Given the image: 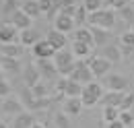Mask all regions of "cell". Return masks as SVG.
Here are the masks:
<instances>
[{"instance_id": "obj_1", "label": "cell", "mask_w": 134, "mask_h": 128, "mask_svg": "<svg viewBox=\"0 0 134 128\" xmlns=\"http://www.w3.org/2000/svg\"><path fill=\"white\" fill-rule=\"evenodd\" d=\"M87 25L91 27H101V29H111L116 25V13L109 8H101L97 13H91L87 19Z\"/></svg>"}, {"instance_id": "obj_2", "label": "cell", "mask_w": 134, "mask_h": 128, "mask_svg": "<svg viewBox=\"0 0 134 128\" xmlns=\"http://www.w3.org/2000/svg\"><path fill=\"white\" fill-rule=\"evenodd\" d=\"M54 64H56V68H58V72L60 74H72V70H74V54H72V50H60V52H56V56H54Z\"/></svg>"}, {"instance_id": "obj_3", "label": "cell", "mask_w": 134, "mask_h": 128, "mask_svg": "<svg viewBox=\"0 0 134 128\" xmlns=\"http://www.w3.org/2000/svg\"><path fill=\"white\" fill-rule=\"evenodd\" d=\"M93 72H91V68H89V64L87 62H76L74 66V70H72V74H70V79L74 81V83H79V85H91L93 83Z\"/></svg>"}, {"instance_id": "obj_4", "label": "cell", "mask_w": 134, "mask_h": 128, "mask_svg": "<svg viewBox=\"0 0 134 128\" xmlns=\"http://www.w3.org/2000/svg\"><path fill=\"white\" fill-rule=\"evenodd\" d=\"M101 85L107 87L109 91H124L126 93V89H128V81L122 74H105L101 79Z\"/></svg>"}, {"instance_id": "obj_5", "label": "cell", "mask_w": 134, "mask_h": 128, "mask_svg": "<svg viewBox=\"0 0 134 128\" xmlns=\"http://www.w3.org/2000/svg\"><path fill=\"white\" fill-rule=\"evenodd\" d=\"M33 56L37 60H54L56 50H54V46H52L48 39H39L33 46Z\"/></svg>"}, {"instance_id": "obj_6", "label": "cell", "mask_w": 134, "mask_h": 128, "mask_svg": "<svg viewBox=\"0 0 134 128\" xmlns=\"http://www.w3.org/2000/svg\"><path fill=\"white\" fill-rule=\"evenodd\" d=\"M89 68H91V72L95 74V77H105V74H109V68H111V62L107 60V58H101V56H95L93 60H89Z\"/></svg>"}, {"instance_id": "obj_7", "label": "cell", "mask_w": 134, "mask_h": 128, "mask_svg": "<svg viewBox=\"0 0 134 128\" xmlns=\"http://www.w3.org/2000/svg\"><path fill=\"white\" fill-rule=\"evenodd\" d=\"M17 27L13 23H2L0 25V44H17Z\"/></svg>"}, {"instance_id": "obj_8", "label": "cell", "mask_w": 134, "mask_h": 128, "mask_svg": "<svg viewBox=\"0 0 134 128\" xmlns=\"http://www.w3.org/2000/svg\"><path fill=\"white\" fill-rule=\"evenodd\" d=\"M124 97H126L124 91H107V93L103 95V99H101V101H103V108H118V110H120Z\"/></svg>"}, {"instance_id": "obj_9", "label": "cell", "mask_w": 134, "mask_h": 128, "mask_svg": "<svg viewBox=\"0 0 134 128\" xmlns=\"http://www.w3.org/2000/svg\"><path fill=\"white\" fill-rule=\"evenodd\" d=\"M46 39H48L52 46H54V50H56V52L64 50V48H66V41H68V39H66V33H60L58 29H50Z\"/></svg>"}, {"instance_id": "obj_10", "label": "cell", "mask_w": 134, "mask_h": 128, "mask_svg": "<svg viewBox=\"0 0 134 128\" xmlns=\"http://www.w3.org/2000/svg\"><path fill=\"white\" fill-rule=\"evenodd\" d=\"M64 114L66 116H79L81 110H83V99L81 97H66V101H64Z\"/></svg>"}, {"instance_id": "obj_11", "label": "cell", "mask_w": 134, "mask_h": 128, "mask_svg": "<svg viewBox=\"0 0 134 128\" xmlns=\"http://www.w3.org/2000/svg\"><path fill=\"white\" fill-rule=\"evenodd\" d=\"M54 29H58L60 33H68V31H74V19H70V17H66V15H58L56 19H54Z\"/></svg>"}, {"instance_id": "obj_12", "label": "cell", "mask_w": 134, "mask_h": 128, "mask_svg": "<svg viewBox=\"0 0 134 128\" xmlns=\"http://www.w3.org/2000/svg\"><path fill=\"white\" fill-rule=\"evenodd\" d=\"M10 23H13L17 29H21V31H25V29H31V17L25 15V13H23V8H21V10H17L15 15L10 17Z\"/></svg>"}, {"instance_id": "obj_13", "label": "cell", "mask_w": 134, "mask_h": 128, "mask_svg": "<svg viewBox=\"0 0 134 128\" xmlns=\"http://www.w3.org/2000/svg\"><path fill=\"white\" fill-rule=\"evenodd\" d=\"M39 68H35L33 64H27L25 66V74H23V79H25V87L27 89H31V87H35L37 83H39Z\"/></svg>"}, {"instance_id": "obj_14", "label": "cell", "mask_w": 134, "mask_h": 128, "mask_svg": "<svg viewBox=\"0 0 134 128\" xmlns=\"http://www.w3.org/2000/svg\"><path fill=\"white\" fill-rule=\"evenodd\" d=\"M101 58H107L111 64L120 62V60H122V48L116 46V44H107V46L103 48V52H101Z\"/></svg>"}, {"instance_id": "obj_15", "label": "cell", "mask_w": 134, "mask_h": 128, "mask_svg": "<svg viewBox=\"0 0 134 128\" xmlns=\"http://www.w3.org/2000/svg\"><path fill=\"white\" fill-rule=\"evenodd\" d=\"M72 37H74V41H81V44H87V46H95V39H93V33L91 29H87V27H79L76 31L72 33Z\"/></svg>"}, {"instance_id": "obj_16", "label": "cell", "mask_w": 134, "mask_h": 128, "mask_svg": "<svg viewBox=\"0 0 134 128\" xmlns=\"http://www.w3.org/2000/svg\"><path fill=\"white\" fill-rule=\"evenodd\" d=\"M33 124H35V116L31 112H23L15 118L13 128H33Z\"/></svg>"}, {"instance_id": "obj_17", "label": "cell", "mask_w": 134, "mask_h": 128, "mask_svg": "<svg viewBox=\"0 0 134 128\" xmlns=\"http://www.w3.org/2000/svg\"><path fill=\"white\" fill-rule=\"evenodd\" d=\"M2 112L4 114H23L25 112V105L19 101V99H15V97H8V99H4V105H2Z\"/></svg>"}, {"instance_id": "obj_18", "label": "cell", "mask_w": 134, "mask_h": 128, "mask_svg": "<svg viewBox=\"0 0 134 128\" xmlns=\"http://www.w3.org/2000/svg\"><path fill=\"white\" fill-rule=\"evenodd\" d=\"M0 54L6 56V58H15L17 60L23 54V46L21 44H0Z\"/></svg>"}, {"instance_id": "obj_19", "label": "cell", "mask_w": 134, "mask_h": 128, "mask_svg": "<svg viewBox=\"0 0 134 128\" xmlns=\"http://www.w3.org/2000/svg\"><path fill=\"white\" fill-rule=\"evenodd\" d=\"M91 33H93V39H95V46H107L111 33L109 29H101V27H91Z\"/></svg>"}, {"instance_id": "obj_20", "label": "cell", "mask_w": 134, "mask_h": 128, "mask_svg": "<svg viewBox=\"0 0 134 128\" xmlns=\"http://www.w3.org/2000/svg\"><path fill=\"white\" fill-rule=\"evenodd\" d=\"M39 39H37V33L33 29H25V31H21V37H19V44L21 46H35Z\"/></svg>"}, {"instance_id": "obj_21", "label": "cell", "mask_w": 134, "mask_h": 128, "mask_svg": "<svg viewBox=\"0 0 134 128\" xmlns=\"http://www.w3.org/2000/svg\"><path fill=\"white\" fill-rule=\"evenodd\" d=\"M21 8H23L25 15H29L31 19H35V17L41 15V10H39V2H37V0H25V4H23Z\"/></svg>"}, {"instance_id": "obj_22", "label": "cell", "mask_w": 134, "mask_h": 128, "mask_svg": "<svg viewBox=\"0 0 134 128\" xmlns=\"http://www.w3.org/2000/svg\"><path fill=\"white\" fill-rule=\"evenodd\" d=\"M0 68H2V72H17L19 70V62L15 58H6V56H0Z\"/></svg>"}, {"instance_id": "obj_23", "label": "cell", "mask_w": 134, "mask_h": 128, "mask_svg": "<svg viewBox=\"0 0 134 128\" xmlns=\"http://www.w3.org/2000/svg\"><path fill=\"white\" fill-rule=\"evenodd\" d=\"M0 10H2V15H15L17 10H21V6H19V2L17 0H2V6H0Z\"/></svg>"}, {"instance_id": "obj_24", "label": "cell", "mask_w": 134, "mask_h": 128, "mask_svg": "<svg viewBox=\"0 0 134 128\" xmlns=\"http://www.w3.org/2000/svg\"><path fill=\"white\" fill-rule=\"evenodd\" d=\"M83 91H85L83 85H79V83H74L72 79H68V87H66V93H64L66 97H81Z\"/></svg>"}, {"instance_id": "obj_25", "label": "cell", "mask_w": 134, "mask_h": 128, "mask_svg": "<svg viewBox=\"0 0 134 128\" xmlns=\"http://www.w3.org/2000/svg\"><path fill=\"white\" fill-rule=\"evenodd\" d=\"M37 68H39V72H43V74H48V77H54V74L58 72L56 64H50V60H37Z\"/></svg>"}, {"instance_id": "obj_26", "label": "cell", "mask_w": 134, "mask_h": 128, "mask_svg": "<svg viewBox=\"0 0 134 128\" xmlns=\"http://www.w3.org/2000/svg\"><path fill=\"white\" fill-rule=\"evenodd\" d=\"M72 54H74V56H79V58L89 56V54H91V46L81 44V41H74V44H72Z\"/></svg>"}, {"instance_id": "obj_27", "label": "cell", "mask_w": 134, "mask_h": 128, "mask_svg": "<svg viewBox=\"0 0 134 128\" xmlns=\"http://www.w3.org/2000/svg\"><path fill=\"white\" fill-rule=\"evenodd\" d=\"M103 120H105L107 124L120 120V110H118V108H103Z\"/></svg>"}, {"instance_id": "obj_28", "label": "cell", "mask_w": 134, "mask_h": 128, "mask_svg": "<svg viewBox=\"0 0 134 128\" xmlns=\"http://www.w3.org/2000/svg\"><path fill=\"white\" fill-rule=\"evenodd\" d=\"M101 4H103V0H83V6L87 8V13H89V15L101 10Z\"/></svg>"}, {"instance_id": "obj_29", "label": "cell", "mask_w": 134, "mask_h": 128, "mask_svg": "<svg viewBox=\"0 0 134 128\" xmlns=\"http://www.w3.org/2000/svg\"><path fill=\"white\" fill-rule=\"evenodd\" d=\"M0 97L2 99L10 97V85H8V81L4 79V72H0Z\"/></svg>"}, {"instance_id": "obj_30", "label": "cell", "mask_w": 134, "mask_h": 128, "mask_svg": "<svg viewBox=\"0 0 134 128\" xmlns=\"http://www.w3.org/2000/svg\"><path fill=\"white\" fill-rule=\"evenodd\" d=\"M31 95L35 99H43V97H48V89H46V85L43 83H37L35 87H31Z\"/></svg>"}, {"instance_id": "obj_31", "label": "cell", "mask_w": 134, "mask_h": 128, "mask_svg": "<svg viewBox=\"0 0 134 128\" xmlns=\"http://www.w3.org/2000/svg\"><path fill=\"white\" fill-rule=\"evenodd\" d=\"M81 99H83V105H85V108H93V105H95V103L99 101V97H95L93 93H89L87 89L83 91V95H81Z\"/></svg>"}, {"instance_id": "obj_32", "label": "cell", "mask_w": 134, "mask_h": 128, "mask_svg": "<svg viewBox=\"0 0 134 128\" xmlns=\"http://www.w3.org/2000/svg\"><path fill=\"white\" fill-rule=\"evenodd\" d=\"M120 13V17L126 21V23H134V6H130V4H126L122 10H118Z\"/></svg>"}, {"instance_id": "obj_33", "label": "cell", "mask_w": 134, "mask_h": 128, "mask_svg": "<svg viewBox=\"0 0 134 128\" xmlns=\"http://www.w3.org/2000/svg\"><path fill=\"white\" fill-rule=\"evenodd\" d=\"M132 105H134V91H130V93H126V97H124V101L120 105V112H130Z\"/></svg>"}, {"instance_id": "obj_34", "label": "cell", "mask_w": 134, "mask_h": 128, "mask_svg": "<svg viewBox=\"0 0 134 128\" xmlns=\"http://www.w3.org/2000/svg\"><path fill=\"white\" fill-rule=\"evenodd\" d=\"M128 4V0H105V8L109 10H122Z\"/></svg>"}, {"instance_id": "obj_35", "label": "cell", "mask_w": 134, "mask_h": 128, "mask_svg": "<svg viewBox=\"0 0 134 128\" xmlns=\"http://www.w3.org/2000/svg\"><path fill=\"white\" fill-rule=\"evenodd\" d=\"M87 19H89V13H87V8H85V6H79V10H76V17H74V23H76V25H87Z\"/></svg>"}, {"instance_id": "obj_36", "label": "cell", "mask_w": 134, "mask_h": 128, "mask_svg": "<svg viewBox=\"0 0 134 128\" xmlns=\"http://www.w3.org/2000/svg\"><path fill=\"white\" fill-rule=\"evenodd\" d=\"M52 101H54V99H50V97H43V99H33L29 108H31V110H43V108H48V105H50Z\"/></svg>"}, {"instance_id": "obj_37", "label": "cell", "mask_w": 134, "mask_h": 128, "mask_svg": "<svg viewBox=\"0 0 134 128\" xmlns=\"http://www.w3.org/2000/svg\"><path fill=\"white\" fill-rule=\"evenodd\" d=\"M120 39H122V46H124V48L134 50V31H126Z\"/></svg>"}, {"instance_id": "obj_38", "label": "cell", "mask_w": 134, "mask_h": 128, "mask_svg": "<svg viewBox=\"0 0 134 128\" xmlns=\"http://www.w3.org/2000/svg\"><path fill=\"white\" fill-rule=\"evenodd\" d=\"M120 122L124 124V126H132L134 124V118L130 112H120Z\"/></svg>"}, {"instance_id": "obj_39", "label": "cell", "mask_w": 134, "mask_h": 128, "mask_svg": "<svg viewBox=\"0 0 134 128\" xmlns=\"http://www.w3.org/2000/svg\"><path fill=\"white\" fill-rule=\"evenodd\" d=\"M76 10H79V6H76V4H72V6H66V8H62L58 15H66V17H70V19H74V17H76Z\"/></svg>"}, {"instance_id": "obj_40", "label": "cell", "mask_w": 134, "mask_h": 128, "mask_svg": "<svg viewBox=\"0 0 134 128\" xmlns=\"http://www.w3.org/2000/svg\"><path fill=\"white\" fill-rule=\"evenodd\" d=\"M37 2H39V10L41 13H52V8H54L52 0H37Z\"/></svg>"}, {"instance_id": "obj_41", "label": "cell", "mask_w": 134, "mask_h": 128, "mask_svg": "<svg viewBox=\"0 0 134 128\" xmlns=\"http://www.w3.org/2000/svg\"><path fill=\"white\" fill-rule=\"evenodd\" d=\"M56 126L58 128H70L68 126V120H66V114H58L56 116Z\"/></svg>"}, {"instance_id": "obj_42", "label": "cell", "mask_w": 134, "mask_h": 128, "mask_svg": "<svg viewBox=\"0 0 134 128\" xmlns=\"http://www.w3.org/2000/svg\"><path fill=\"white\" fill-rule=\"evenodd\" d=\"M66 87H68V79H58V83H56V91L58 93H66Z\"/></svg>"}, {"instance_id": "obj_43", "label": "cell", "mask_w": 134, "mask_h": 128, "mask_svg": "<svg viewBox=\"0 0 134 128\" xmlns=\"http://www.w3.org/2000/svg\"><path fill=\"white\" fill-rule=\"evenodd\" d=\"M72 4H76V2H74V0H60L58 4H54V8H56V10L60 13L62 8H66V6H72Z\"/></svg>"}, {"instance_id": "obj_44", "label": "cell", "mask_w": 134, "mask_h": 128, "mask_svg": "<svg viewBox=\"0 0 134 128\" xmlns=\"http://www.w3.org/2000/svg\"><path fill=\"white\" fill-rule=\"evenodd\" d=\"M107 128H126L120 120H116V122H111V124H107Z\"/></svg>"}, {"instance_id": "obj_45", "label": "cell", "mask_w": 134, "mask_h": 128, "mask_svg": "<svg viewBox=\"0 0 134 128\" xmlns=\"http://www.w3.org/2000/svg\"><path fill=\"white\" fill-rule=\"evenodd\" d=\"M33 128H46V126H43L41 122H35V124H33Z\"/></svg>"}, {"instance_id": "obj_46", "label": "cell", "mask_w": 134, "mask_h": 128, "mask_svg": "<svg viewBox=\"0 0 134 128\" xmlns=\"http://www.w3.org/2000/svg\"><path fill=\"white\" fill-rule=\"evenodd\" d=\"M0 128H6V122H4V120H0Z\"/></svg>"}, {"instance_id": "obj_47", "label": "cell", "mask_w": 134, "mask_h": 128, "mask_svg": "<svg viewBox=\"0 0 134 128\" xmlns=\"http://www.w3.org/2000/svg\"><path fill=\"white\" fill-rule=\"evenodd\" d=\"M2 105H4V99H2V97H0V110H2Z\"/></svg>"}, {"instance_id": "obj_48", "label": "cell", "mask_w": 134, "mask_h": 128, "mask_svg": "<svg viewBox=\"0 0 134 128\" xmlns=\"http://www.w3.org/2000/svg\"><path fill=\"white\" fill-rule=\"evenodd\" d=\"M130 60H134V50H132V52H130Z\"/></svg>"}, {"instance_id": "obj_49", "label": "cell", "mask_w": 134, "mask_h": 128, "mask_svg": "<svg viewBox=\"0 0 134 128\" xmlns=\"http://www.w3.org/2000/svg\"><path fill=\"white\" fill-rule=\"evenodd\" d=\"M130 114H132V118H134V105H132V108H130Z\"/></svg>"}, {"instance_id": "obj_50", "label": "cell", "mask_w": 134, "mask_h": 128, "mask_svg": "<svg viewBox=\"0 0 134 128\" xmlns=\"http://www.w3.org/2000/svg\"><path fill=\"white\" fill-rule=\"evenodd\" d=\"M52 2H54V4H58V2H60V0H52Z\"/></svg>"}, {"instance_id": "obj_51", "label": "cell", "mask_w": 134, "mask_h": 128, "mask_svg": "<svg viewBox=\"0 0 134 128\" xmlns=\"http://www.w3.org/2000/svg\"><path fill=\"white\" fill-rule=\"evenodd\" d=\"M0 72H2V68H0Z\"/></svg>"}]
</instances>
